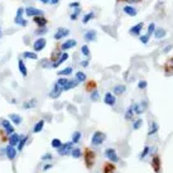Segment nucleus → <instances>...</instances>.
<instances>
[{
    "mask_svg": "<svg viewBox=\"0 0 173 173\" xmlns=\"http://www.w3.org/2000/svg\"><path fill=\"white\" fill-rule=\"evenodd\" d=\"M83 157H85V164L86 167L88 168V169H91L92 167H94L95 164V153L94 150L91 149H85V152H83Z\"/></svg>",
    "mask_w": 173,
    "mask_h": 173,
    "instance_id": "nucleus-1",
    "label": "nucleus"
},
{
    "mask_svg": "<svg viewBox=\"0 0 173 173\" xmlns=\"http://www.w3.org/2000/svg\"><path fill=\"white\" fill-rule=\"evenodd\" d=\"M105 138H106V135H105L103 132H95L91 137V144L94 147H99L104 143Z\"/></svg>",
    "mask_w": 173,
    "mask_h": 173,
    "instance_id": "nucleus-2",
    "label": "nucleus"
},
{
    "mask_svg": "<svg viewBox=\"0 0 173 173\" xmlns=\"http://www.w3.org/2000/svg\"><path fill=\"white\" fill-rule=\"evenodd\" d=\"M46 46H47V39L44 37H38L34 41V43H33V51L36 53H38L41 51H43L46 48Z\"/></svg>",
    "mask_w": 173,
    "mask_h": 173,
    "instance_id": "nucleus-3",
    "label": "nucleus"
},
{
    "mask_svg": "<svg viewBox=\"0 0 173 173\" xmlns=\"http://www.w3.org/2000/svg\"><path fill=\"white\" fill-rule=\"evenodd\" d=\"M72 148H73V143L67 142V143H62V145L57 150H58V154L60 155H68V154H71Z\"/></svg>",
    "mask_w": 173,
    "mask_h": 173,
    "instance_id": "nucleus-4",
    "label": "nucleus"
},
{
    "mask_svg": "<svg viewBox=\"0 0 173 173\" xmlns=\"http://www.w3.org/2000/svg\"><path fill=\"white\" fill-rule=\"evenodd\" d=\"M104 154H105V157H106L108 161H110V162H112V163L119 162V155H117L116 150L114 149V148H108V149H105Z\"/></svg>",
    "mask_w": 173,
    "mask_h": 173,
    "instance_id": "nucleus-5",
    "label": "nucleus"
},
{
    "mask_svg": "<svg viewBox=\"0 0 173 173\" xmlns=\"http://www.w3.org/2000/svg\"><path fill=\"white\" fill-rule=\"evenodd\" d=\"M44 13L43 10L38 9L36 6H28L25 8V15L28 16V18H34V16H39V15H43Z\"/></svg>",
    "mask_w": 173,
    "mask_h": 173,
    "instance_id": "nucleus-6",
    "label": "nucleus"
},
{
    "mask_svg": "<svg viewBox=\"0 0 173 173\" xmlns=\"http://www.w3.org/2000/svg\"><path fill=\"white\" fill-rule=\"evenodd\" d=\"M147 106H148V103H147V100L142 101V103L139 104H132V108H133V111L135 115H140V114L144 112V110L147 109Z\"/></svg>",
    "mask_w": 173,
    "mask_h": 173,
    "instance_id": "nucleus-7",
    "label": "nucleus"
},
{
    "mask_svg": "<svg viewBox=\"0 0 173 173\" xmlns=\"http://www.w3.org/2000/svg\"><path fill=\"white\" fill-rule=\"evenodd\" d=\"M0 124H1V126L4 128V132H5L8 135H10V134H13V133L15 132V128H14V125L11 124L10 120L1 119V120H0Z\"/></svg>",
    "mask_w": 173,
    "mask_h": 173,
    "instance_id": "nucleus-8",
    "label": "nucleus"
},
{
    "mask_svg": "<svg viewBox=\"0 0 173 173\" xmlns=\"http://www.w3.org/2000/svg\"><path fill=\"white\" fill-rule=\"evenodd\" d=\"M68 36H70V29H68V28H63V27H61V28H58L57 31H56L53 38H54L56 41H61V39H63V38H66V37H68Z\"/></svg>",
    "mask_w": 173,
    "mask_h": 173,
    "instance_id": "nucleus-9",
    "label": "nucleus"
},
{
    "mask_svg": "<svg viewBox=\"0 0 173 173\" xmlns=\"http://www.w3.org/2000/svg\"><path fill=\"white\" fill-rule=\"evenodd\" d=\"M76 46H77V41L76 39H67L63 43L61 44V51H63V52H66V51H70L71 48H75Z\"/></svg>",
    "mask_w": 173,
    "mask_h": 173,
    "instance_id": "nucleus-10",
    "label": "nucleus"
},
{
    "mask_svg": "<svg viewBox=\"0 0 173 173\" xmlns=\"http://www.w3.org/2000/svg\"><path fill=\"white\" fill-rule=\"evenodd\" d=\"M16 154H18V150H16L15 147L8 145L5 148V155L9 161H14V159L16 158Z\"/></svg>",
    "mask_w": 173,
    "mask_h": 173,
    "instance_id": "nucleus-11",
    "label": "nucleus"
},
{
    "mask_svg": "<svg viewBox=\"0 0 173 173\" xmlns=\"http://www.w3.org/2000/svg\"><path fill=\"white\" fill-rule=\"evenodd\" d=\"M143 25H144V23H143V22L138 23V24H135V25H133V27L129 29V34H132V36H134V37H139V36L142 34Z\"/></svg>",
    "mask_w": 173,
    "mask_h": 173,
    "instance_id": "nucleus-12",
    "label": "nucleus"
},
{
    "mask_svg": "<svg viewBox=\"0 0 173 173\" xmlns=\"http://www.w3.org/2000/svg\"><path fill=\"white\" fill-rule=\"evenodd\" d=\"M62 92H63V88L61 86H58L57 83H54L52 90H51V92H49V98L51 99H58L61 96Z\"/></svg>",
    "mask_w": 173,
    "mask_h": 173,
    "instance_id": "nucleus-13",
    "label": "nucleus"
},
{
    "mask_svg": "<svg viewBox=\"0 0 173 173\" xmlns=\"http://www.w3.org/2000/svg\"><path fill=\"white\" fill-rule=\"evenodd\" d=\"M104 103L108 105V106H114L116 104V96L112 94V92H106L104 96Z\"/></svg>",
    "mask_w": 173,
    "mask_h": 173,
    "instance_id": "nucleus-14",
    "label": "nucleus"
},
{
    "mask_svg": "<svg viewBox=\"0 0 173 173\" xmlns=\"http://www.w3.org/2000/svg\"><path fill=\"white\" fill-rule=\"evenodd\" d=\"M33 23L38 25V28H42V27H47L48 24V19L46 18L44 15H39V16H34L33 18Z\"/></svg>",
    "mask_w": 173,
    "mask_h": 173,
    "instance_id": "nucleus-15",
    "label": "nucleus"
},
{
    "mask_svg": "<svg viewBox=\"0 0 173 173\" xmlns=\"http://www.w3.org/2000/svg\"><path fill=\"white\" fill-rule=\"evenodd\" d=\"M83 39L86 42H95L98 39V33L94 29H90V31H86L85 34H83Z\"/></svg>",
    "mask_w": 173,
    "mask_h": 173,
    "instance_id": "nucleus-16",
    "label": "nucleus"
},
{
    "mask_svg": "<svg viewBox=\"0 0 173 173\" xmlns=\"http://www.w3.org/2000/svg\"><path fill=\"white\" fill-rule=\"evenodd\" d=\"M161 164H162L161 158H159L158 154H155L153 159H152V168L154 169L155 173H161Z\"/></svg>",
    "mask_w": 173,
    "mask_h": 173,
    "instance_id": "nucleus-17",
    "label": "nucleus"
},
{
    "mask_svg": "<svg viewBox=\"0 0 173 173\" xmlns=\"http://www.w3.org/2000/svg\"><path fill=\"white\" fill-rule=\"evenodd\" d=\"M123 11H124V14L129 15V16H137V14H138L137 8H134L133 5H129V4L123 8Z\"/></svg>",
    "mask_w": 173,
    "mask_h": 173,
    "instance_id": "nucleus-18",
    "label": "nucleus"
},
{
    "mask_svg": "<svg viewBox=\"0 0 173 173\" xmlns=\"http://www.w3.org/2000/svg\"><path fill=\"white\" fill-rule=\"evenodd\" d=\"M19 139H20V135L18 133H13L9 135V139H8V143H9V145L11 147H15L16 148V145H18V143H19Z\"/></svg>",
    "mask_w": 173,
    "mask_h": 173,
    "instance_id": "nucleus-19",
    "label": "nucleus"
},
{
    "mask_svg": "<svg viewBox=\"0 0 173 173\" xmlns=\"http://www.w3.org/2000/svg\"><path fill=\"white\" fill-rule=\"evenodd\" d=\"M18 70H19V72L22 73L23 77H27L28 76V68H27V66H25L23 58H19L18 60Z\"/></svg>",
    "mask_w": 173,
    "mask_h": 173,
    "instance_id": "nucleus-20",
    "label": "nucleus"
},
{
    "mask_svg": "<svg viewBox=\"0 0 173 173\" xmlns=\"http://www.w3.org/2000/svg\"><path fill=\"white\" fill-rule=\"evenodd\" d=\"M67 60H68V53L67 52H62V54H61V57L58 58V60L56 61V62H53L52 63V67L53 68H57V67H60L63 62H66Z\"/></svg>",
    "mask_w": 173,
    "mask_h": 173,
    "instance_id": "nucleus-21",
    "label": "nucleus"
},
{
    "mask_svg": "<svg viewBox=\"0 0 173 173\" xmlns=\"http://www.w3.org/2000/svg\"><path fill=\"white\" fill-rule=\"evenodd\" d=\"M22 56H23L24 60H32V61L38 60V54L34 52V51H24Z\"/></svg>",
    "mask_w": 173,
    "mask_h": 173,
    "instance_id": "nucleus-22",
    "label": "nucleus"
},
{
    "mask_svg": "<svg viewBox=\"0 0 173 173\" xmlns=\"http://www.w3.org/2000/svg\"><path fill=\"white\" fill-rule=\"evenodd\" d=\"M9 120L11 121V124L13 125H20L22 124V116L20 115H18V114H14V112H11V114H9Z\"/></svg>",
    "mask_w": 173,
    "mask_h": 173,
    "instance_id": "nucleus-23",
    "label": "nucleus"
},
{
    "mask_svg": "<svg viewBox=\"0 0 173 173\" xmlns=\"http://www.w3.org/2000/svg\"><path fill=\"white\" fill-rule=\"evenodd\" d=\"M125 91H126V86L125 85H115L112 87V94L114 95H123L125 94Z\"/></svg>",
    "mask_w": 173,
    "mask_h": 173,
    "instance_id": "nucleus-24",
    "label": "nucleus"
},
{
    "mask_svg": "<svg viewBox=\"0 0 173 173\" xmlns=\"http://www.w3.org/2000/svg\"><path fill=\"white\" fill-rule=\"evenodd\" d=\"M36 106H37V99H31V100H27L23 103V109H25V110L34 109Z\"/></svg>",
    "mask_w": 173,
    "mask_h": 173,
    "instance_id": "nucleus-25",
    "label": "nucleus"
},
{
    "mask_svg": "<svg viewBox=\"0 0 173 173\" xmlns=\"http://www.w3.org/2000/svg\"><path fill=\"white\" fill-rule=\"evenodd\" d=\"M159 130V125L157 121H150V124H149V130H148V135L152 137V135H154L155 133H157Z\"/></svg>",
    "mask_w": 173,
    "mask_h": 173,
    "instance_id": "nucleus-26",
    "label": "nucleus"
},
{
    "mask_svg": "<svg viewBox=\"0 0 173 173\" xmlns=\"http://www.w3.org/2000/svg\"><path fill=\"white\" fill-rule=\"evenodd\" d=\"M115 171H116V168H115V166H114L112 162L105 163L104 167H103V172L104 173H115Z\"/></svg>",
    "mask_w": 173,
    "mask_h": 173,
    "instance_id": "nucleus-27",
    "label": "nucleus"
},
{
    "mask_svg": "<svg viewBox=\"0 0 173 173\" xmlns=\"http://www.w3.org/2000/svg\"><path fill=\"white\" fill-rule=\"evenodd\" d=\"M27 142H28V135H20L19 143H18V145H16V150H18V152H22L23 148L25 147V144H27Z\"/></svg>",
    "mask_w": 173,
    "mask_h": 173,
    "instance_id": "nucleus-28",
    "label": "nucleus"
},
{
    "mask_svg": "<svg viewBox=\"0 0 173 173\" xmlns=\"http://www.w3.org/2000/svg\"><path fill=\"white\" fill-rule=\"evenodd\" d=\"M44 123L46 121L43 120V119H41V120H38L37 123H36V125L33 126V133H41L42 130H43V128H44Z\"/></svg>",
    "mask_w": 173,
    "mask_h": 173,
    "instance_id": "nucleus-29",
    "label": "nucleus"
},
{
    "mask_svg": "<svg viewBox=\"0 0 173 173\" xmlns=\"http://www.w3.org/2000/svg\"><path fill=\"white\" fill-rule=\"evenodd\" d=\"M73 72V67L72 66H68V67H66V68H63L61 71H58L57 75L58 76H71Z\"/></svg>",
    "mask_w": 173,
    "mask_h": 173,
    "instance_id": "nucleus-30",
    "label": "nucleus"
},
{
    "mask_svg": "<svg viewBox=\"0 0 173 173\" xmlns=\"http://www.w3.org/2000/svg\"><path fill=\"white\" fill-rule=\"evenodd\" d=\"M77 85H78V82L76 81V80H68L66 85L63 86V91H68V90H71V88H75Z\"/></svg>",
    "mask_w": 173,
    "mask_h": 173,
    "instance_id": "nucleus-31",
    "label": "nucleus"
},
{
    "mask_svg": "<svg viewBox=\"0 0 173 173\" xmlns=\"http://www.w3.org/2000/svg\"><path fill=\"white\" fill-rule=\"evenodd\" d=\"M153 34H154V37L157 38V39H162V38H164L167 36V32L164 31V29H162V28H155Z\"/></svg>",
    "mask_w": 173,
    "mask_h": 173,
    "instance_id": "nucleus-32",
    "label": "nucleus"
},
{
    "mask_svg": "<svg viewBox=\"0 0 173 173\" xmlns=\"http://www.w3.org/2000/svg\"><path fill=\"white\" fill-rule=\"evenodd\" d=\"M71 157L75 158V159H78V158H81V155H82V150L81 148H77V147H73L72 150H71Z\"/></svg>",
    "mask_w": 173,
    "mask_h": 173,
    "instance_id": "nucleus-33",
    "label": "nucleus"
},
{
    "mask_svg": "<svg viewBox=\"0 0 173 173\" xmlns=\"http://www.w3.org/2000/svg\"><path fill=\"white\" fill-rule=\"evenodd\" d=\"M75 80L77 81L78 83L80 82H85L86 80H87V76H86V73L85 72H82V71H78V72H76V75H75Z\"/></svg>",
    "mask_w": 173,
    "mask_h": 173,
    "instance_id": "nucleus-34",
    "label": "nucleus"
},
{
    "mask_svg": "<svg viewBox=\"0 0 173 173\" xmlns=\"http://www.w3.org/2000/svg\"><path fill=\"white\" fill-rule=\"evenodd\" d=\"M94 18H95V13L94 11H88V13H86V14L82 16V23L83 24H87L90 20H92Z\"/></svg>",
    "mask_w": 173,
    "mask_h": 173,
    "instance_id": "nucleus-35",
    "label": "nucleus"
},
{
    "mask_svg": "<svg viewBox=\"0 0 173 173\" xmlns=\"http://www.w3.org/2000/svg\"><path fill=\"white\" fill-rule=\"evenodd\" d=\"M134 115H135V114H134V111H133V108H132V105H130V106L126 109V111H125V115H124V117L126 120H133V117H134Z\"/></svg>",
    "mask_w": 173,
    "mask_h": 173,
    "instance_id": "nucleus-36",
    "label": "nucleus"
},
{
    "mask_svg": "<svg viewBox=\"0 0 173 173\" xmlns=\"http://www.w3.org/2000/svg\"><path fill=\"white\" fill-rule=\"evenodd\" d=\"M164 71H167V72H173V57L168 58V61L166 62V65H164Z\"/></svg>",
    "mask_w": 173,
    "mask_h": 173,
    "instance_id": "nucleus-37",
    "label": "nucleus"
},
{
    "mask_svg": "<svg viewBox=\"0 0 173 173\" xmlns=\"http://www.w3.org/2000/svg\"><path fill=\"white\" fill-rule=\"evenodd\" d=\"M81 132H75L72 134V137H71V142L73 143V144H77V143H80V140H81Z\"/></svg>",
    "mask_w": 173,
    "mask_h": 173,
    "instance_id": "nucleus-38",
    "label": "nucleus"
},
{
    "mask_svg": "<svg viewBox=\"0 0 173 173\" xmlns=\"http://www.w3.org/2000/svg\"><path fill=\"white\" fill-rule=\"evenodd\" d=\"M81 14V8H76V9L71 13V15H70V19L72 20V22H75V20H77L78 18V15Z\"/></svg>",
    "mask_w": 173,
    "mask_h": 173,
    "instance_id": "nucleus-39",
    "label": "nucleus"
},
{
    "mask_svg": "<svg viewBox=\"0 0 173 173\" xmlns=\"http://www.w3.org/2000/svg\"><path fill=\"white\" fill-rule=\"evenodd\" d=\"M14 23L16 25H20V27H27V25H28V20L22 16V18H15L14 19Z\"/></svg>",
    "mask_w": 173,
    "mask_h": 173,
    "instance_id": "nucleus-40",
    "label": "nucleus"
},
{
    "mask_svg": "<svg viewBox=\"0 0 173 173\" xmlns=\"http://www.w3.org/2000/svg\"><path fill=\"white\" fill-rule=\"evenodd\" d=\"M51 145H52V148L58 149V148H60V147L62 145V142H61L58 138H54V139H52V140H51Z\"/></svg>",
    "mask_w": 173,
    "mask_h": 173,
    "instance_id": "nucleus-41",
    "label": "nucleus"
},
{
    "mask_svg": "<svg viewBox=\"0 0 173 173\" xmlns=\"http://www.w3.org/2000/svg\"><path fill=\"white\" fill-rule=\"evenodd\" d=\"M142 125H143V120L142 119H137V120L133 121L132 128H133V130H138V129L142 128Z\"/></svg>",
    "mask_w": 173,
    "mask_h": 173,
    "instance_id": "nucleus-42",
    "label": "nucleus"
},
{
    "mask_svg": "<svg viewBox=\"0 0 173 173\" xmlns=\"http://www.w3.org/2000/svg\"><path fill=\"white\" fill-rule=\"evenodd\" d=\"M61 54H62V52H61V51H54V52L52 53V56H51V63H53V62H56L57 60H58V58H60L61 57Z\"/></svg>",
    "mask_w": 173,
    "mask_h": 173,
    "instance_id": "nucleus-43",
    "label": "nucleus"
},
{
    "mask_svg": "<svg viewBox=\"0 0 173 173\" xmlns=\"http://www.w3.org/2000/svg\"><path fill=\"white\" fill-rule=\"evenodd\" d=\"M81 54H82V56H85V57H90L91 52H90V48H88L87 44H83L81 47Z\"/></svg>",
    "mask_w": 173,
    "mask_h": 173,
    "instance_id": "nucleus-44",
    "label": "nucleus"
},
{
    "mask_svg": "<svg viewBox=\"0 0 173 173\" xmlns=\"http://www.w3.org/2000/svg\"><path fill=\"white\" fill-rule=\"evenodd\" d=\"M67 81H68V78H66L65 76H60V78H58L57 81H56V83H57L58 86H61V87L63 88V86H65L66 83H67Z\"/></svg>",
    "mask_w": 173,
    "mask_h": 173,
    "instance_id": "nucleus-45",
    "label": "nucleus"
},
{
    "mask_svg": "<svg viewBox=\"0 0 173 173\" xmlns=\"http://www.w3.org/2000/svg\"><path fill=\"white\" fill-rule=\"evenodd\" d=\"M99 99H100V94H99L98 90H94V91L90 92V100L91 101H98Z\"/></svg>",
    "mask_w": 173,
    "mask_h": 173,
    "instance_id": "nucleus-46",
    "label": "nucleus"
},
{
    "mask_svg": "<svg viewBox=\"0 0 173 173\" xmlns=\"http://www.w3.org/2000/svg\"><path fill=\"white\" fill-rule=\"evenodd\" d=\"M149 152H150V147H148V145H145L144 147V149H143V152L140 153V155H139V159H144L147 155L149 154Z\"/></svg>",
    "mask_w": 173,
    "mask_h": 173,
    "instance_id": "nucleus-47",
    "label": "nucleus"
},
{
    "mask_svg": "<svg viewBox=\"0 0 173 173\" xmlns=\"http://www.w3.org/2000/svg\"><path fill=\"white\" fill-rule=\"evenodd\" d=\"M47 32H48V31H47V28H46V27H42V28H38L34 33H36V36H37V37H43Z\"/></svg>",
    "mask_w": 173,
    "mask_h": 173,
    "instance_id": "nucleus-48",
    "label": "nucleus"
},
{
    "mask_svg": "<svg viewBox=\"0 0 173 173\" xmlns=\"http://www.w3.org/2000/svg\"><path fill=\"white\" fill-rule=\"evenodd\" d=\"M149 38H150V36H148V34H140L139 36V41H140L143 44H147L149 42Z\"/></svg>",
    "mask_w": 173,
    "mask_h": 173,
    "instance_id": "nucleus-49",
    "label": "nucleus"
},
{
    "mask_svg": "<svg viewBox=\"0 0 173 173\" xmlns=\"http://www.w3.org/2000/svg\"><path fill=\"white\" fill-rule=\"evenodd\" d=\"M25 14V8H18V10H16V14H15V18H22V16Z\"/></svg>",
    "mask_w": 173,
    "mask_h": 173,
    "instance_id": "nucleus-50",
    "label": "nucleus"
},
{
    "mask_svg": "<svg viewBox=\"0 0 173 173\" xmlns=\"http://www.w3.org/2000/svg\"><path fill=\"white\" fill-rule=\"evenodd\" d=\"M86 90L87 91H94V90H96V83L94 82V81H90V82H88L87 83V86H86Z\"/></svg>",
    "mask_w": 173,
    "mask_h": 173,
    "instance_id": "nucleus-51",
    "label": "nucleus"
},
{
    "mask_svg": "<svg viewBox=\"0 0 173 173\" xmlns=\"http://www.w3.org/2000/svg\"><path fill=\"white\" fill-rule=\"evenodd\" d=\"M41 159H42V161H43V162H46V161H52V159H53V155L52 154H51V153H46V154H43V155H42V157H41Z\"/></svg>",
    "mask_w": 173,
    "mask_h": 173,
    "instance_id": "nucleus-52",
    "label": "nucleus"
},
{
    "mask_svg": "<svg viewBox=\"0 0 173 173\" xmlns=\"http://www.w3.org/2000/svg\"><path fill=\"white\" fill-rule=\"evenodd\" d=\"M154 31H155V24L154 23H149V25H148V32H147V34L148 36H152L154 33Z\"/></svg>",
    "mask_w": 173,
    "mask_h": 173,
    "instance_id": "nucleus-53",
    "label": "nucleus"
},
{
    "mask_svg": "<svg viewBox=\"0 0 173 173\" xmlns=\"http://www.w3.org/2000/svg\"><path fill=\"white\" fill-rule=\"evenodd\" d=\"M147 86H148V83H147L145 80H140V81L138 82V88H140V90H144Z\"/></svg>",
    "mask_w": 173,
    "mask_h": 173,
    "instance_id": "nucleus-54",
    "label": "nucleus"
},
{
    "mask_svg": "<svg viewBox=\"0 0 173 173\" xmlns=\"http://www.w3.org/2000/svg\"><path fill=\"white\" fill-rule=\"evenodd\" d=\"M117 1H125V3H128L129 5H133V4L140 3V1H143V0H117Z\"/></svg>",
    "mask_w": 173,
    "mask_h": 173,
    "instance_id": "nucleus-55",
    "label": "nucleus"
},
{
    "mask_svg": "<svg viewBox=\"0 0 173 173\" xmlns=\"http://www.w3.org/2000/svg\"><path fill=\"white\" fill-rule=\"evenodd\" d=\"M70 8H73V9H76V8H80L81 6V3L80 1H73V3H70Z\"/></svg>",
    "mask_w": 173,
    "mask_h": 173,
    "instance_id": "nucleus-56",
    "label": "nucleus"
},
{
    "mask_svg": "<svg viewBox=\"0 0 173 173\" xmlns=\"http://www.w3.org/2000/svg\"><path fill=\"white\" fill-rule=\"evenodd\" d=\"M173 48V46L172 44H168V46H166V47H164V49H163V53H168L169 52V51Z\"/></svg>",
    "mask_w": 173,
    "mask_h": 173,
    "instance_id": "nucleus-57",
    "label": "nucleus"
},
{
    "mask_svg": "<svg viewBox=\"0 0 173 173\" xmlns=\"http://www.w3.org/2000/svg\"><path fill=\"white\" fill-rule=\"evenodd\" d=\"M53 167V164H51V163H47V164H46V166L43 167V172H47L48 169H51V168H52Z\"/></svg>",
    "mask_w": 173,
    "mask_h": 173,
    "instance_id": "nucleus-58",
    "label": "nucleus"
},
{
    "mask_svg": "<svg viewBox=\"0 0 173 173\" xmlns=\"http://www.w3.org/2000/svg\"><path fill=\"white\" fill-rule=\"evenodd\" d=\"M88 65H90V61H88V60H83V61L81 62V66H82V67H87Z\"/></svg>",
    "mask_w": 173,
    "mask_h": 173,
    "instance_id": "nucleus-59",
    "label": "nucleus"
},
{
    "mask_svg": "<svg viewBox=\"0 0 173 173\" xmlns=\"http://www.w3.org/2000/svg\"><path fill=\"white\" fill-rule=\"evenodd\" d=\"M58 3H60V0H49V4H51V5H57Z\"/></svg>",
    "mask_w": 173,
    "mask_h": 173,
    "instance_id": "nucleus-60",
    "label": "nucleus"
},
{
    "mask_svg": "<svg viewBox=\"0 0 173 173\" xmlns=\"http://www.w3.org/2000/svg\"><path fill=\"white\" fill-rule=\"evenodd\" d=\"M37 1H39V3H42V4H44V5L49 4V0H37Z\"/></svg>",
    "mask_w": 173,
    "mask_h": 173,
    "instance_id": "nucleus-61",
    "label": "nucleus"
},
{
    "mask_svg": "<svg viewBox=\"0 0 173 173\" xmlns=\"http://www.w3.org/2000/svg\"><path fill=\"white\" fill-rule=\"evenodd\" d=\"M10 103H11V104H16V100H15V99H11Z\"/></svg>",
    "mask_w": 173,
    "mask_h": 173,
    "instance_id": "nucleus-62",
    "label": "nucleus"
},
{
    "mask_svg": "<svg viewBox=\"0 0 173 173\" xmlns=\"http://www.w3.org/2000/svg\"><path fill=\"white\" fill-rule=\"evenodd\" d=\"M1 36H3V34H1V28H0V38H1Z\"/></svg>",
    "mask_w": 173,
    "mask_h": 173,
    "instance_id": "nucleus-63",
    "label": "nucleus"
}]
</instances>
